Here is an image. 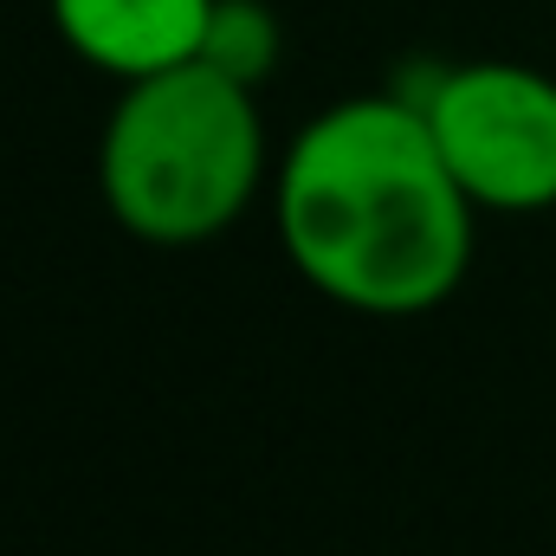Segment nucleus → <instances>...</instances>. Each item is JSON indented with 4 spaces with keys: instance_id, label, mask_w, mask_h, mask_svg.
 <instances>
[{
    "instance_id": "obj_1",
    "label": "nucleus",
    "mask_w": 556,
    "mask_h": 556,
    "mask_svg": "<svg viewBox=\"0 0 556 556\" xmlns=\"http://www.w3.org/2000/svg\"><path fill=\"white\" fill-rule=\"evenodd\" d=\"M472 201L408 98L317 111L278 162V247L298 278L363 317H415L472 266Z\"/></svg>"
},
{
    "instance_id": "obj_2",
    "label": "nucleus",
    "mask_w": 556,
    "mask_h": 556,
    "mask_svg": "<svg viewBox=\"0 0 556 556\" xmlns=\"http://www.w3.org/2000/svg\"><path fill=\"white\" fill-rule=\"evenodd\" d=\"M266 181L260 91L207 59L130 78L98 137V194L149 247L220 240Z\"/></svg>"
},
{
    "instance_id": "obj_3",
    "label": "nucleus",
    "mask_w": 556,
    "mask_h": 556,
    "mask_svg": "<svg viewBox=\"0 0 556 556\" xmlns=\"http://www.w3.org/2000/svg\"><path fill=\"white\" fill-rule=\"evenodd\" d=\"M408 98L479 214L556 207V78L511 59L433 65Z\"/></svg>"
},
{
    "instance_id": "obj_4",
    "label": "nucleus",
    "mask_w": 556,
    "mask_h": 556,
    "mask_svg": "<svg viewBox=\"0 0 556 556\" xmlns=\"http://www.w3.org/2000/svg\"><path fill=\"white\" fill-rule=\"evenodd\" d=\"M52 33L117 85L201 59L214 0H46Z\"/></svg>"
},
{
    "instance_id": "obj_5",
    "label": "nucleus",
    "mask_w": 556,
    "mask_h": 556,
    "mask_svg": "<svg viewBox=\"0 0 556 556\" xmlns=\"http://www.w3.org/2000/svg\"><path fill=\"white\" fill-rule=\"evenodd\" d=\"M278 52H285V26L266 0H214L207 13V33H201V59L220 65L227 78L240 85H266L278 72Z\"/></svg>"
}]
</instances>
